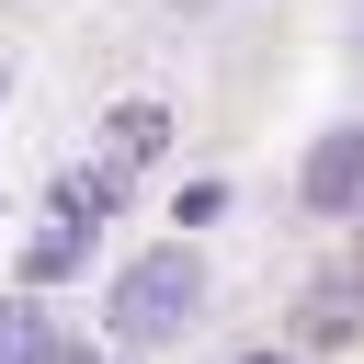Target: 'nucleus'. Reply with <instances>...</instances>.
<instances>
[{
    "label": "nucleus",
    "instance_id": "obj_1",
    "mask_svg": "<svg viewBox=\"0 0 364 364\" xmlns=\"http://www.w3.org/2000/svg\"><path fill=\"white\" fill-rule=\"evenodd\" d=\"M193 307H205V262H193V250H148V262H125V284H114V341H171Z\"/></svg>",
    "mask_w": 364,
    "mask_h": 364
},
{
    "label": "nucleus",
    "instance_id": "obj_2",
    "mask_svg": "<svg viewBox=\"0 0 364 364\" xmlns=\"http://www.w3.org/2000/svg\"><path fill=\"white\" fill-rule=\"evenodd\" d=\"M46 205H57V216H46V239L23 250V273H34V284H57V273L80 262V239H91L102 216H114V171H68V182H57Z\"/></svg>",
    "mask_w": 364,
    "mask_h": 364
},
{
    "label": "nucleus",
    "instance_id": "obj_3",
    "mask_svg": "<svg viewBox=\"0 0 364 364\" xmlns=\"http://www.w3.org/2000/svg\"><path fill=\"white\" fill-rule=\"evenodd\" d=\"M307 205L318 216H364V125H330L307 148Z\"/></svg>",
    "mask_w": 364,
    "mask_h": 364
},
{
    "label": "nucleus",
    "instance_id": "obj_4",
    "mask_svg": "<svg viewBox=\"0 0 364 364\" xmlns=\"http://www.w3.org/2000/svg\"><path fill=\"white\" fill-rule=\"evenodd\" d=\"M0 364H68V341H57V330L11 296V307H0Z\"/></svg>",
    "mask_w": 364,
    "mask_h": 364
},
{
    "label": "nucleus",
    "instance_id": "obj_5",
    "mask_svg": "<svg viewBox=\"0 0 364 364\" xmlns=\"http://www.w3.org/2000/svg\"><path fill=\"white\" fill-rule=\"evenodd\" d=\"M159 136H171V114H159V102H114V171H125V159H148Z\"/></svg>",
    "mask_w": 364,
    "mask_h": 364
},
{
    "label": "nucleus",
    "instance_id": "obj_6",
    "mask_svg": "<svg viewBox=\"0 0 364 364\" xmlns=\"http://www.w3.org/2000/svg\"><path fill=\"white\" fill-rule=\"evenodd\" d=\"M250 364H273V353H250Z\"/></svg>",
    "mask_w": 364,
    "mask_h": 364
}]
</instances>
